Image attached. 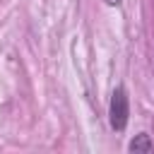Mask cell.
Instances as JSON below:
<instances>
[{"label": "cell", "instance_id": "2", "mask_svg": "<svg viewBox=\"0 0 154 154\" xmlns=\"http://www.w3.org/2000/svg\"><path fill=\"white\" fill-rule=\"evenodd\" d=\"M130 152H152V142H149V135H137L132 142H130Z\"/></svg>", "mask_w": 154, "mask_h": 154}, {"label": "cell", "instance_id": "3", "mask_svg": "<svg viewBox=\"0 0 154 154\" xmlns=\"http://www.w3.org/2000/svg\"><path fill=\"white\" fill-rule=\"evenodd\" d=\"M106 5H120V0H103Z\"/></svg>", "mask_w": 154, "mask_h": 154}, {"label": "cell", "instance_id": "1", "mask_svg": "<svg viewBox=\"0 0 154 154\" xmlns=\"http://www.w3.org/2000/svg\"><path fill=\"white\" fill-rule=\"evenodd\" d=\"M128 116H130V106H128V94L123 87H118L113 91V99H111V128L116 132L125 130L128 125Z\"/></svg>", "mask_w": 154, "mask_h": 154}]
</instances>
